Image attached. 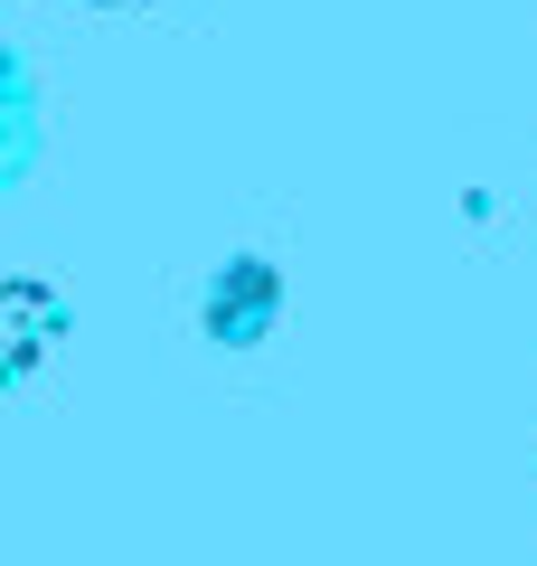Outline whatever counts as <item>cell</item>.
I'll return each mask as SVG.
<instances>
[{
    "instance_id": "7a4b0ae2",
    "label": "cell",
    "mask_w": 537,
    "mask_h": 566,
    "mask_svg": "<svg viewBox=\"0 0 537 566\" xmlns=\"http://www.w3.org/2000/svg\"><path fill=\"white\" fill-rule=\"evenodd\" d=\"M66 331L57 293L48 283H20V274H0V387H20L29 368L48 359V340Z\"/></svg>"
},
{
    "instance_id": "6da1fadb",
    "label": "cell",
    "mask_w": 537,
    "mask_h": 566,
    "mask_svg": "<svg viewBox=\"0 0 537 566\" xmlns=\"http://www.w3.org/2000/svg\"><path fill=\"white\" fill-rule=\"evenodd\" d=\"M274 312H283V274L264 255H236L208 283V340H227V349H255L274 331Z\"/></svg>"
}]
</instances>
